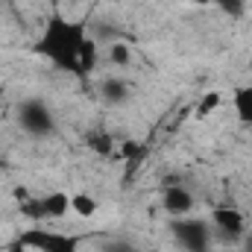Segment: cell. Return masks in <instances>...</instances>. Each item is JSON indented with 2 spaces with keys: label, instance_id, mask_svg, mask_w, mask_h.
<instances>
[{
  "label": "cell",
  "instance_id": "8",
  "mask_svg": "<svg viewBox=\"0 0 252 252\" xmlns=\"http://www.w3.org/2000/svg\"><path fill=\"white\" fill-rule=\"evenodd\" d=\"M229 106H232L238 124H244L247 129H252V79L235 85V91H232V97H229Z\"/></svg>",
  "mask_w": 252,
  "mask_h": 252
},
{
  "label": "cell",
  "instance_id": "1",
  "mask_svg": "<svg viewBox=\"0 0 252 252\" xmlns=\"http://www.w3.org/2000/svg\"><path fill=\"white\" fill-rule=\"evenodd\" d=\"M32 56L47 62L56 73L85 79L97 64V41L88 35L82 21L53 12L32 41Z\"/></svg>",
  "mask_w": 252,
  "mask_h": 252
},
{
  "label": "cell",
  "instance_id": "5",
  "mask_svg": "<svg viewBox=\"0 0 252 252\" xmlns=\"http://www.w3.org/2000/svg\"><path fill=\"white\" fill-rule=\"evenodd\" d=\"M211 232L217 238H226V241H241L247 235V217L241 208L235 205H217L211 211V220H208Z\"/></svg>",
  "mask_w": 252,
  "mask_h": 252
},
{
  "label": "cell",
  "instance_id": "3",
  "mask_svg": "<svg viewBox=\"0 0 252 252\" xmlns=\"http://www.w3.org/2000/svg\"><path fill=\"white\" fill-rule=\"evenodd\" d=\"M70 211V193L53 190L47 196H21V214L30 220H59Z\"/></svg>",
  "mask_w": 252,
  "mask_h": 252
},
{
  "label": "cell",
  "instance_id": "14",
  "mask_svg": "<svg viewBox=\"0 0 252 252\" xmlns=\"http://www.w3.org/2000/svg\"><path fill=\"white\" fill-rule=\"evenodd\" d=\"M182 3H193V6H211V0H182Z\"/></svg>",
  "mask_w": 252,
  "mask_h": 252
},
{
  "label": "cell",
  "instance_id": "7",
  "mask_svg": "<svg viewBox=\"0 0 252 252\" xmlns=\"http://www.w3.org/2000/svg\"><path fill=\"white\" fill-rule=\"evenodd\" d=\"M193 205H196L193 193H190L185 185H179V182H173V185H167V188L161 190V208H164V214L173 217V220H176V217H190Z\"/></svg>",
  "mask_w": 252,
  "mask_h": 252
},
{
  "label": "cell",
  "instance_id": "11",
  "mask_svg": "<svg viewBox=\"0 0 252 252\" xmlns=\"http://www.w3.org/2000/svg\"><path fill=\"white\" fill-rule=\"evenodd\" d=\"M109 62L115 64V67H129L132 64V47L126 41H115L109 47Z\"/></svg>",
  "mask_w": 252,
  "mask_h": 252
},
{
  "label": "cell",
  "instance_id": "9",
  "mask_svg": "<svg viewBox=\"0 0 252 252\" xmlns=\"http://www.w3.org/2000/svg\"><path fill=\"white\" fill-rule=\"evenodd\" d=\"M223 103H226V94H223V91H217V88H214V91H205V94L199 97V103H196L193 115H196V118H208V115H211V112H217Z\"/></svg>",
  "mask_w": 252,
  "mask_h": 252
},
{
  "label": "cell",
  "instance_id": "4",
  "mask_svg": "<svg viewBox=\"0 0 252 252\" xmlns=\"http://www.w3.org/2000/svg\"><path fill=\"white\" fill-rule=\"evenodd\" d=\"M170 232H173L176 244L185 252H208L211 235H214L205 220H193V217H176V220H170Z\"/></svg>",
  "mask_w": 252,
  "mask_h": 252
},
{
  "label": "cell",
  "instance_id": "12",
  "mask_svg": "<svg viewBox=\"0 0 252 252\" xmlns=\"http://www.w3.org/2000/svg\"><path fill=\"white\" fill-rule=\"evenodd\" d=\"M103 94H106L109 103H121L126 94H129V88H126L124 79H106L103 82Z\"/></svg>",
  "mask_w": 252,
  "mask_h": 252
},
{
  "label": "cell",
  "instance_id": "13",
  "mask_svg": "<svg viewBox=\"0 0 252 252\" xmlns=\"http://www.w3.org/2000/svg\"><path fill=\"white\" fill-rule=\"evenodd\" d=\"M211 6H220L226 15H232V18H238L241 12H244V0H211Z\"/></svg>",
  "mask_w": 252,
  "mask_h": 252
},
{
  "label": "cell",
  "instance_id": "2",
  "mask_svg": "<svg viewBox=\"0 0 252 252\" xmlns=\"http://www.w3.org/2000/svg\"><path fill=\"white\" fill-rule=\"evenodd\" d=\"M21 247H27L30 252H79V238L67 235V232H56L47 226H32L24 235H18Z\"/></svg>",
  "mask_w": 252,
  "mask_h": 252
},
{
  "label": "cell",
  "instance_id": "6",
  "mask_svg": "<svg viewBox=\"0 0 252 252\" xmlns=\"http://www.w3.org/2000/svg\"><path fill=\"white\" fill-rule=\"evenodd\" d=\"M18 126L32 138H44L53 132V112L44 106V100H27L18 109Z\"/></svg>",
  "mask_w": 252,
  "mask_h": 252
},
{
  "label": "cell",
  "instance_id": "10",
  "mask_svg": "<svg viewBox=\"0 0 252 252\" xmlns=\"http://www.w3.org/2000/svg\"><path fill=\"white\" fill-rule=\"evenodd\" d=\"M70 211L79 217H94L97 214V199L88 193H70Z\"/></svg>",
  "mask_w": 252,
  "mask_h": 252
}]
</instances>
